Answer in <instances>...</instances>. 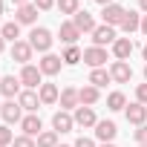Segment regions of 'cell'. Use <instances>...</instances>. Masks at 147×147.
Listing matches in <instances>:
<instances>
[{"label":"cell","instance_id":"ab89813d","mask_svg":"<svg viewBox=\"0 0 147 147\" xmlns=\"http://www.w3.org/2000/svg\"><path fill=\"white\" fill-rule=\"evenodd\" d=\"M138 6H141V12H147V0H138Z\"/></svg>","mask_w":147,"mask_h":147},{"label":"cell","instance_id":"8d00e7d4","mask_svg":"<svg viewBox=\"0 0 147 147\" xmlns=\"http://www.w3.org/2000/svg\"><path fill=\"white\" fill-rule=\"evenodd\" d=\"M12 3H15V9H18V6H26V3H32V0H12Z\"/></svg>","mask_w":147,"mask_h":147},{"label":"cell","instance_id":"ee69618b","mask_svg":"<svg viewBox=\"0 0 147 147\" xmlns=\"http://www.w3.org/2000/svg\"><path fill=\"white\" fill-rule=\"evenodd\" d=\"M144 81H147V63H144Z\"/></svg>","mask_w":147,"mask_h":147},{"label":"cell","instance_id":"52a82bcc","mask_svg":"<svg viewBox=\"0 0 147 147\" xmlns=\"http://www.w3.org/2000/svg\"><path fill=\"white\" fill-rule=\"evenodd\" d=\"M61 66H63L61 55H52V52H46V55L38 61V69L43 72V75H58V72H61Z\"/></svg>","mask_w":147,"mask_h":147},{"label":"cell","instance_id":"b9f144b4","mask_svg":"<svg viewBox=\"0 0 147 147\" xmlns=\"http://www.w3.org/2000/svg\"><path fill=\"white\" fill-rule=\"evenodd\" d=\"M6 12V3H3V0H0V15H3Z\"/></svg>","mask_w":147,"mask_h":147},{"label":"cell","instance_id":"d6986e66","mask_svg":"<svg viewBox=\"0 0 147 147\" xmlns=\"http://www.w3.org/2000/svg\"><path fill=\"white\" fill-rule=\"evenodd\" d=\"M124 115H127V121H130V124H136V127H141V124L147 121V107L136 101V104H130V107L124 110Z\"/></svg>","mask_w":147,"mask_h":147},{"label":"cell","instance_id":"7a4b0ae2","mask_svg":"<svg viewBox=\"0 0 147 147\" xmlns=\"http://www.w3.org/2000/svg\"><path fill=\"white\" fill-rule=\"evenodd\" d=\"M20 84L26 87V90H40V84H43V72L35 66V63H26L23 69H20Z\"/></svg>","mask_w":147,"mask_h":147},{"label":"cell","instance_id":"6da1fadb","mask_svg":"<svg viewBox=\"0 0 147 147\" xmlns=\"http://www.w3.org/2000/svg\"><path fill=\"white\" fill-rule=\"evenodd\" d=\"M29 43H32V49L35 52H49L52 49V43H55V38H52V32L46 29V26H35L32 32H29Z\"/></svg>","mask_w":147,"mask_h":147},{"label":"cell","instance_id":"7bdbcfd3","mask_svg":"<svg viewBox=\"0 0 147 147\" xmlns=\"http://www.w3.org/2000/svg\"><path fill=\"white\" fill-rule=\"evenodd\" d=\"M141 55H144V61H147V43H144V49H141Z\"/></svg>","mask_w":147,"mask_h":147},{"label":"cell","instance_id":"ffe728a7","mask_svg":"<svg viewBox=\"0 0 147 147\" xmlns=\"http://www.w3.org/2000/svg\"><path fill=\"white\" fill-rule=\"evenodd\" d=\"M72 23L78 26V32H81V35H84V32H90V35L95 32V20H92V15H90L87 9H81L78 15H72Z\"/></svg>","mask_w":147,"mask_h":147},{"label":"cell","instance_id":"e0dca14e","mask_svg":"<svg viewBox=\"0 0 147 147\" xmlns=\"http://www.w3.org/2000/svg\"><path fill=\"white\" fill-rule=\"evenodd\" d=\"M15 20H18L20 26H32V23L38 20V9H35V3L18 6V9H15Z\"/></svg>","mask_w":147,"mask_h":147},{"label":"cell","instance_id":"7402d4cb","mask_svg":"<svg viewBox=\"0 0 147 147\" xmlns=\"http://www.w3.org/2000/svg\"><path fill=\"white\" fill-rule=\"evenodd\" d=\"M38 95H40V104H46V107H52V104H58V98H61V90H58L55 84H40V90H38Z\"/></svg>","mask_w":147,"mask_h":147},{"label":"cell","instance_id":"603a6c76","mask_svg":"<svg viewBox=\"0 0 147 147\" xmlns=\"http://www.w3.org/2000/svg\"><path fill=\"white\" fill-rule=\"evenodd\" d=\"M78 98H81V107H92V104H98L101 90H98V87H92V84H87V87H81V90H78Z\"/></svg>","mask_w":147,"mask_h":147},{"label":"cell","instance_id":"4316f807","mask_svg":"<svg viewBox=\"0 0 147 147\" xmlns=\"http://www.w3.org/2000/svg\"><path fill=\"white\" fill-rule=\"evenodd\" d=\"M107 110H113V113H118V110H127V98H124V92H110L107 95Z\"/></svg>","mask_w":147,"mask_h":147},{"label":"cell","instance_id":"f6af8a7d","mask_svg":"<svg viewBox=\"0 0 147 147\" xmlns=\"http://www.w3.org/2000/svg\"><path fill=\"white\" fill-rule=\"evenodd\" d=\"M101 147H115V144H113V141H110V144H101Z\"/></svg>","mask_w":147,"mask_h":147},{"label":"cell","instance_id":"d6a6232c","mask_svg":"<svg viewBox=\"0 0 147 147\" xmlns=\"http://www.w3.org/2000/svg\"><path fill=\"white\" fill-rule=\"evenodd\" d=\"M136 101L147 107V84H138V87H136Z\"/></svg>","mask_w":147,"mask_h":147},{"label":"cell","instance_id":"5bb4252c","mask_svg":"<svg viewBox=\"0 0 147 147\" xmlns=\"http://www.w3.org/2000/svg\"><path fill=\"white\" fill-rule=\"evenodd\" d=\"M115 133H118V127H115V121H98L95 124V138L101 141V144H110L113 138H115Z\"/></svg>","mask_w":147,"mask_h":147},{"label":"cell","instance_id":"8fae6325","mask_svg":"<svg viewBox=\"0 0 147 147\" xmlns=\"http://www.w3.org/2000/svg\"><path fill=\"white\" fill-rule=\"evenodd\" d=\"M58 38H61V43H66V46H75L78 38H81V32H78V26L72 23V20H63L61 29H58Z\"/></svg>","mask_w":147,"mask_h":147},{"label":"cell","instance_id":"7dc6e473","mask_svg":"<svg viewBox=\"0 0 147 147\" xmlns=\"http://www.w3.org/2000/svg\"><path fill=\"white\" fill-rule=\"evenodd\" d=\"M138 147H147V144H138Z\"/></svg>","mask_w":147,"mask_h":147},{"label":"cell","instance_id":"44dd1931","mask_svg":"<svg viewBox=\"0 0 147 147\" xmlns=\"http://www.w3.org/2000/svg\"><path fill=\"white\" fill-rule=\"evenodd\" d=\"M133 38H118L115 43H113V55H115V61H127L130 55H133Z\"/></svg>","mask_w":147,"mask_h":147},{"label":"cell","instance_id":"2e32d148","mask_svg":"<svg viewBox=\"0 0 147 147\" xmlns=\"http://www.w3.org/2000/svg\"><path fill=\"white\" fill-rule=\"evenodd\" d=\"M20 87H23V84H20V78H15V75H6V78H0V92H3L9 101H12V98H18V95L23 92Z\"/></svg>","mask_w":147,"mask_h":147},{"label":"cell","instance_id":"d590c367","mask_svg":"<svg viewBox=\"0 0 147 147\" xmlns=\"http://www.w3.org/2000/svg\"><path fill=\"white\" fill-rule=\"evenodd\" d=\"M72 147H95V141H92V138H87V136H81L75 144H72Z\"/></svg>","mask_w":147,"mask_h":147},{"label":"cell","instance_id":"1f68e13d","mask_svg":"<svg viewBox=\"0 0 147 147\" xmlns=\"http://www.w3.org/2000/svg\"><path fill=\"white\" fill-rule=\"evenodd\" d=\"M12 147H38V141L29 138V136H18V138L12 141Z\"/></svg>","mask_w":147,"mask_h":147},{"label":"cell","instance_id":"d4e9b609","mask_svg":"<svg viewBox=\"0 0 147 147\" xmlns=\"http://www.w3.org/2000/svg\"><path fill=\"white\" fill-rule=\"evenodd\" d=\"M61 61H63L66 66H75V63H81V61H84V52H81L78 46H66V49H63V55H61Z\"/></svg>","mask_w":147,"mask_h":147},{"label":"cell","instance_id":"4dcf8cb0","mask_svg":"<svg viewBox=\"0 0 147 147\" xmlns=\"http://www.w3.org/2000/svg\"><path fill=\"white\" fill-rule=\"evenodd\" d=\"M15 141V133L9 130V124H0V147H12Z\"/></svg>","mask_w":147,"mask_h":147},{"label":"cell","instance_id":"f35d334b","mask_svg":"<svg viewBox=\"0 0 147 147\" xmlns=\"http://www.w3.org/2000/svg\"><path fill=\"white\" fill-rule=\"evenodd\" d=\"M141 32H144V35H147V15H144V18H141Z\"/></svg>","mask_w":147,"mask_h":147},{"label":"cell","instance_id":"60d3db41","mask_svg":"<svg viewBox=\"0 0 147 147\" xmlns=\"http://www.w3.org/2000/svg\"><path fill=\"white\" fill-rule=\"evenodd\" d=\"M3 49H6V40H3V38H0V55H3Z\"/></svg>","mask_w":147,"mask_h":147},{"label":"cell","instance_id":"836d02e7","mask_svg":"<svg viewBox=\"0 0 147 147\" xmlns=\"http://www.w3.org/2000/svg\"><path fill=\"white\" fill-rule=\"evenodd\" d=\"M133 138H136L138 144H147V124H141V127L133 133Z\"/></svg>","mask_w":147,"mask_h":147},{"label":"cell","instance_id":"f1b7e54d","mask_svg":"<svg viewBox=\"0 0 147 147\" xmlns=\"http://www.w3.org/2000/svg\"><path fill=\"white\" fill-rule=\"evenodd\" d=\"M58 12L61 15H78L81 12V3H78V0H58Z\"/></svg>","mask_w":147,"mask_h":147},{"label":"cell","instance_id":"cb8c5ba5","mask_svg":"<svg viewBox=\"0 0 147 147\" xmlns=\"http://www.w3.org/2000/svg\"><path fill=\"white\" fill-rule=\"evenodd\" d=\"M0 38H3V40H12V43H18V38H20V23H18V20L3 23V26H0Z\"/></svg>","mask_w":147,"mask_h":147},{"label":"cell","instance_id":"e575fe53","mask_svg":"<svg viewBox=\"0 0 147 147\" xmlns=\"http://www.w3.org/2000/svg\"><path fill=\"white\" fill-rule=\"evenodd\" d=\"M32 3H35L38 12H49V9L55 6V0H32Z\"/></svg>","mask_w":147,"mask_h":147},{"label":"cell","instance_id":"277c9868","mask_svg":"<svg viewBox=\"0 0 147 147\" xmlns=\"http://www.w3.org/2000/svg\"><path fill=\"white\" fill-rule=\"evenodd\" d=\"M118 40V35H115V29L113 26H107V23H101V26H95V32H92V46H113Z\"/></svg>","mask_w":147,"mask_h":147},{"label":"cell","instance_id":"5b68a950","mask_svg":"<svg viewBox=\"0 0 147 147\" xmlns=\"http://www.w3.org/2000/svg\"><path fill=\"white\" fill-rule=\"evenodd\" d=\"M0 115H3L6 124H20L23 121V107L18 104V98H12L6 104H0Z\"/></svg>","mask_w":147,"mask_h":147},{"label":"cell","instance_id":"74e56055","mask_svg":"<svg viewBox=\"0 0 147 147\" xmlns=\"http://www.w3.org/2000/svg\"><path fill=\"white\" fill-rule=\"evenodd\" d=\"M95 3H98V6L104 9V6H110V3H115V0H95Z\"/></svg>","mask_w":147,"mask_h":147},{"label":"cell","instance_id":"9c48e42d","mask_svg":"<svg viewBox=\"0 0 147 147\" xmlns=\"http://www.w3.org/2000/svg\"><path fill=\"white\" fill-rule=\"evenodd\" d=\"M32 55H35V49H32V43L29 40H18V43H12V61H18V63H29L32 61Z\"/></svg>","mask_w":147,"mask_h":147},{"label":"cell","instance_id":"ba28073f","mask_svg":"<svg viewBox=\"0 0 147 147\" xmlns=\"http://www.w3.org/2000/svg\"><path fill=\"white\" fill-rule=\"evenodd\" d=\"M72 118H75V127H84V130H90V127H95V124H98V115H95V110H92V107H78Z\"/></svg>","mask_w":147,"mask_h":147},{"label":"cell","instance_id":"bcb514c9","mask_svg":"<svg viewBox=\"0 0 147 147\" xmlns=\"http://www.w3.org/2000/svg\"><path fill=\"white\" fill-rule=\"evenodd\" d=\"M58 147H69V144H58Z\"/></svg>","mask_w":147,"mask_h":147},{"label":"cell","instance_id":"f546056e","mask_svg":"<svg viewBox=\"0 0 147 147\" xmlns=\"http://www.w3.org/2000/svg\"><path fill=\"white\" fill-rule=\"evenodd\" d=\"M35 141H38V147H58V133L55 130H43Z\"/></svg>","mask_w":147,"mask_h":147},{"label":"cell","instance_id":"83f0119b","mask_svg":"<svg viewBox=\"0 0 147 147\" xmlns=\"http://www.w3.org/2000/svg\"><path fill=\"white\" fill-rule=\"evenodd\" d=\"M110 81H113V78H110V69H92V72H90V84L98 87V90L107 87Z\"/></svg>","mask_w":147,"mask_h":147},{"label":"cell","instance_id":"8992f818","mask_svg":"<svg viewBox=\"0 0 147 147\" xmlns=\"http://www.w3.org/2000/svg\"><path fill=\"white\" fill-rule=\"evenodd\" d=\"M20 130H23V136L35 138V136H40V133H43V121L38 118V113H26V115H23V121H20Z\"/></svg>","mask_w":147,"mask_h":147},{"label":"cell","instance_id":"3957f363","mask_svg":"<svg viewBox=\"0 0 147 147\" xmlns=\"http://www.w3.org/2000/svg\"><path fill=\"white\" fill-rule=\"evenodd\" d=\"M101 18H104V23H107V26H113V29H115V26H121V23H124L127 9H124V6H118V3H110V6H104V9H101Z\"/></svg>","mask_w":147,"mask_h":147},{"label":"cell","instance_id":"9a60e30c","mask_svg":"<svg viewBox=\"0 0 147 147\" xmlns=\"http://www.w3.org/2000/svg\"><path fill=\"white\" fill-rule=\"evenodd\" d=\"M58 101H61V110H66V113L81 107V98H78V90H75V87H63Z\"/></svg>","mask_w":147,"mask_h":147},{"label":"cell","instance_id":"7c38bea8","mask_svg":"<svg viewBox=\"0 0 147 147\" xmlns=\"http://www.w3.org/2000/svg\"><path fill=\"white\" fill-rule=\"evenodd\" d=\"M110 78H113L115 84H127V81L133 78L130 63H127V61H113V66H110Z\"/></svg>","mask_w":147,"mask_h":147},{"label":"cell","instance_id":"4fadbf2b","mask_svg":"<svg viewBox=\"0 0 147 147\" xmlns=\"http://www.w3.org/2000/svg\"><path fill=\"white\" fill-rule=\"evenodd\" d=\"M72 127H75V118H72L66 110H58L52 115V130L55 133H72Z\"/></svg>","mask_w":147,"mask_h":147},{"label":"cell","instance_id":"484cf974","mask_svg":"<svg viewBox=\"0 0 147 147\" xmlns=\"http://www.w3.org/2000/svg\"><path fill=\"white\" fill-rule=\"evenodd\" d=\"M121 29H124L127 35H133L136 29H141V15H136L133 9H127V18H124V23H121Z\"/></svg>","mask_w":147,"mask_h":147},{"label":"cell","instance_id":"ac0fdd59","mask_svg":"<svg viewBox=\"0 0 147 147\" xmlns=\"http://www.w3.org/2000/svg\"><path fill=\"white\" fill-rule=\"evenodd\" d=\"M18 104L23 107V113H38V107H40V95H38L35 90H23V92L18 95Z\"/></svg>","mask_w":147,"mask_h":147},{"label":"cell","instance_id":"30bf717a","mask_svg":"<svg viewBox=\"0 0 147 147\" xmlns=\"http://www.w3.org/2000/svg\"><path fill=\"white\" fill-rule=\"evenodd\" d=\"M84 63H90L92 69H104V63H107V49H101V46L84 49Z\"/></svg>","mask_w":147,"mask_h":147}]
</instances>
